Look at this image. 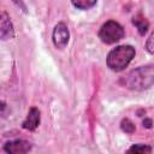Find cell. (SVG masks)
I'll return each mask as SVG.
<instances>
[{
  "label": "cell",
  "mask_w": 154,
  "mask_h": 154,
  "mask_svg": "<svg viewBox=\"0 0 154 154\" xmlns=\"http://www.w3.org/2000/svg\"><path fill=\"white\" fill-rule=\"evenodd\" d=\"M120 84L131 90H146L154 84V65L140 66L120 79Z\"/></svg>",
  "instance_id": "1"
},
{
  "label": "cell",
  "mask_w": 154,
  "mask_h": 154,
  "mask_svg": "<svg viewBox=\"0 0 154 154\" xmlns=\"http://www.w3.org/2000/svg\"><path fill=\"white\" fill-rule=\"evenodd\" d=\"M135 53H136L135 48L130 45L118 46L108 53L106 64L112 71H116V72L123 71L125 67H128V65L135 57Z\"/></svg>",
  "instance_id": "2"
},
{
  "label": "cell",
  "mask_w": 154,
  "mask_h": 154,
  "mask_svg": "<svg viewBox=\"0 0 154 154\" xmlns=\"http://www.w3.org/2000/svg\"><path fill=\"white\" fill-rule=\"evenodd\" d=\"M123 36H124V29L116 20H107L106 23L102 24V26L99 30V37L106 45H113L120 41Z\"/></svg>",
  "instance_id": "3"
},
{
  "label": "cell",
  "mask_w": 154,
  "mask_h": 154,
  "mask_svg": "<svg viewBox=\"0 0 154 154\" xmlns=\"http://www.w3.org/2000/svg\"><path fill=\"white\" fill-rule=\"evenodd\" d=\"M52 38H53V43L57 48H59V49L65 48L67 46L69 38H70V31H69L67 25L61 22L58 23L53 29Z\"/></svg>",
  "instance_id": "4"
},
{
  "label": "cell",
  "mask_w": 154,
  "mask_h": 154,
  "mask_svg": "<svg viewBox=\"0 0 154 154\" xmlns=\"http://www.w3.org/2000/svg\"><path fill=\"white\" fill-rule=\"evenodd\" d=\"M4 150L8 154H22L31 150V143L24 140L8 141L4 144Z\"/></svg>",
  "instance_id": "5"
},
{
  "label": "cell",
  "mask_w": 154,
  "mask_h": 154,
  "mask_svg": "<svg viewBox=\"0 0 154 154\" xmlns=\"http://www.w3.org/2000/svg\"><path fill=\"white\" fill-rule=\"evenodd\" d=\"M0 36L2 40L13 37V25L6 12H1L0 14Z\"/></svg>",
  "instance_id": "6"
},
{
  "label": "cell",
  "mask_w": 154,
  "mask_h": 154,
  "mask_svg": "<svg viewBox=\"0 0 154 154\" xmlns=\"http://www.w3.org/2000/svg\"><path fill=\"white\" fill-rule=\"evenodd\" d=\"M40 119H41V116H40V111L36 108V107H31L28 112V116L25 118V120L23 122L22 126L26 130H30V131H34L38 124H40Z\"/></svg>",
  "instance_id": "7"
},
{
  "label": "cell",
  "mask_w": 154,
  "mask_h": 154,
  "mask_svg": "<svg viewBox=\"0 0 154 154\" xmlns=\"http://www.w3.org/2000/svg\"><path fill=\"white\" fill-rule=\"evenodd\" d=\"M132 23H134V25L138 29V32L141 34V35H144L146 32H147V30H148V26H149V23L147 22V19L144 18V17H142V16H135L134 18H132Z\"/></svg>",
  "instance_id": "8"
},
{
  "label": "cell",
  "mask_w": 154,
  "mask_h": 154,
  "mask_svg": "<svg viewBox=\"0 0 154 154\" xmlns=\"http://www.w3.org/2000/svg\"><path fill=\"white\" fill-rule=\"evenodd\" d=\"M96 1L97 0H71L72 5L76 8H79V10H89V8H91L96 4Z\"/></svg>",
  "instance_id": "9"
},
{
  "label": "cell",
  "mask_w": 154,
  "mask_h": 154,
  "mask_svg": "<svg viewBox=\"0 0 154 154\" xmlns=\"http://www.w3.org/2000/svg\"><path fill=\"white\" fill-rule=\"evenodd\" d=\"M128 152L129 153H150L152 152V148L149 146H147V144L138 143V144H134L132 147H130L128 149Z\"/></svg>",
  "instance_id": "10"
},
{
  "label": "cell",
  "mask_w": 154,
  "mask_h": 154,
  "mask_svg": "<svg viewBox=\"0 0 154 154\" xmlns=\"http://www.w3.org/2000/svg\"><path fill=\"white\" fill-rule=\"evenodd\" d=\"M122 129H123V131H125V132H128V134H131V132L135 131V125H134V123H132L131 120H129V119H123V120H122Z\"/></svg>",
  "instance_id": "11"
},
{
  "label": "cell",
  "mask_w": 154,
  "mask_h": 154,
  "mask_svg": "<svg viewBox=\"0 0 154 154\" xmlns=\"http://www.w3.org/2000/svg\"><path fill=\"white\" fill-rule=\"evenodd\" d=\"M146 49L150 54H154V31L150 34V36L148 37V40L146 42Z\"/></svg>",
  "instance_id": "12"
},
{
  "label": "cell",
  "mask_w": 154,
  "mask_h": 154,
  "mask_svg": "<svg viewBox=\"0 0 154 154\" xmlns=\"http://www.w3.org/2000/svg\"><path fill=\"white\" fill-rule=\"evenodd\" d=\"M17 6H19L23 11H26V7H25V5H24V2H23V0H12Z\"/></svg>",
  "instance_id": "13"
},
{
  "label": "cell",
  "mask_w": 154,
  "mask_h": 154,
  "mask_svg": "<svg viewBox=\"0 0 154 154\" xmlns=\"http://www.w3.org/2000/svg\"><path fill=\"white\" fill-rule=\"evenodd\" d=\"M143 124H146V126H147V128H150V125H152V122H150L149 119H146V120L143 122Z\"/></svg>",
  "instance_id": "14"
}]
</instances>
